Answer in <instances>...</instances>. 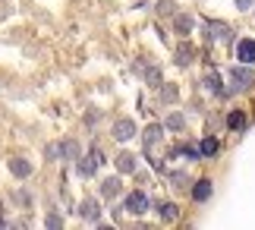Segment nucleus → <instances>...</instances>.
Here are the masks:
<instances>
[{"label":"nucleus","mask_w":255,"mask_h":230,"mask_svg":"<svg viewBox=\"0 0 255 230\" xmlns=\"http://www.w3.org/2000/svg\"><path fill=\"white\" fill-rule=\"evenodd\" d=\"M230 82H233V92H249L252 82H255V73L249 63H240L230 69Z\"/></svg>","instance_id":"f257e3e1"},{"label":"nucleus","mask_w":255,"mask_h":230,"mask_svg":"<svg viewBox=\"0 0 255 230\" xmlns=\"http://www.w3.org/2000/svg\"><path fill=\"white\" fill-rule=\"evenodd\" d=\"M148 196H145V189H135V193H129V196H126V202H123V208H126V212H129V215H145V212H148Z\"/></svg>","instance_id":"f03ea898"},{"label":"nucleus","mask_w":255,"mask_h":230,"mask_svg":"<svg viewBox=\"0 0 255 230\" xmlns=\"http://www.w3.org/2000/svg\"><path fill=\"white\" fill-rule=\"evenodd\" d=\"M192 28H195V16L192 13H176L173 16V32L180 35V38H189Z\"/></svg>","instance_id":"7ed1b4c3"},{"label":"nucleus","mask_w":255,"mask_h":230,"mask_svg":"<svg viewBox=\"0 0 255 230\" xmlns=\"http://www.w3.org/2000/svg\"><path fill=\"white\" fill-rule=\"evenodd\" d=\"M132 136H135V123H132L129 117H120L114 123V139H117V142H129Z\"/></svg>","instance_id":"20e7f679"},{"label":"nucleus","mask_w":255,"mask_h":230,"mask_svg":"<svg viewBox=\"0 0 255 230\" xmlns=\"http://www.w3.org/2000/svg\"><path fill=\"white\" fill-rule=\"evenodd\" d=\"M79 218H85L88 224H98V218H101V208H98V199H82L79 202Z\"/></svg>","instance_id":"39448f33"},{"label":"nucleus","mask_w":255,"mask_h":230,"mask_svg":"<svg viewBox=\"0 0 255 230\" xmlns=\"http://www.w3.org/2000/svg\"><path fill=\"white\" fill-rule=\"evenodd\" d=\"M237 60H240V63H255V41H252V38H240V41H237Z\"/></svg>","instance_id":"423d86ee"},{"label":"nucleus","mask_w":255,"mask_h":230,"mask_svg":"<svg viewBox=\"0 0 255 230\" xmlns=\"http://www.w3.org/2000/svg\"><path fill=\"white\" fill-rule=\"evenodd\" d=\"M205 28H208V38H211V41H230V25L227 22H214V19H208Z\"/></svg>","instance_id":"0eeeda50"},{"label":"nucleus","mask_w":255,"mask_h":230,"mask_svg":"<svg viewBox=\"0 0 255 230\" xmlns=\"http://www.w3.org/2000/svg\"><path fill=\"white\" fill-rule=\"evenodd\" d=\"M60 158H63V161H79V158H82V145L76 142V139H63V142H60Z\"/></svg>","instance_id":"6e6552de"},{"label":"nucleus","mask_w":255,"mask_h":230,"mask_svg":"<svg viewBox=\"0 0 255 230\" xmlns=\"http://www.w3.org/2000/svg\"><path fill=\"white\" fill-rule=\"evenodd\" d=\"M170 155L176 158V155H183V158H189V161H199L202 158V148L199 145H192V142H180V145H173L170 148Z\"/></svg>","instance_id":"1a4fd4ad"},{"label":"nucleus","mask_w":255,"mask_h":230,"mask_svg":"<svg viewBox=\"0 0 255 230\" xmlns=\"http://www.w3.org/2000/svg\"><path fill=\"white\" fill-rule=\"evenodd\" d=\"M101 196H104V199H117V196H123V183H120V177H107V180H101Z\"/></svg>","instance_id":"9d476101"},{"label":"nucleus","mask_w":255,"mask_h":230,"mask_svg":"<svg viewBox=\"0 0 255 230\" xmlns=\"http://www.w3.org/2000/svg\"><path fill=\"white\" fill-rule=\"evenodd\" d=\"M9 174L16 180H25V177H32V164L25 158H9Z\"/></svg>","instance_id":"9b49d317"},{"label":"nucleus","mask_w":255,"mask_h":230,"mask_svg":"<svg viewBox=\"0 0 255 230\" xmlns=\"http://www.w3.org/2000/svg\"><path fill=\"white\" fill-rule=\"evenodd\" d=\"M164 129H167V126H161V123H151L148 129H145V152H151V148L154 145H158V139H164Z\"/></svg>","instance_id":"f8f14e48"},{"label":"nucleus","mask_w":255,"mask_h":230,"mask_svg":"<svg viewBox=\"0 0 255 230\" xmlns=\"http://www.w3.org/2000/svg\"><path fill=\"white\" fill-rule=\"evenodd\" d=\"M192 199H195V202H208V199H211V180H208V177L195 180V186H192Z\"/></svg>","instance_id":"ddd939ff"},{"label":"nucleus","mask_w":255,"mask_h":230,"mask_svg":"<svg viewBox=\"0 0 255 230\" xmlns=\"http://www.w3.org/2000/svg\"><path fill=\"white\" fill-rule=\"evenodd\" d=\"M195 60V47L189 41H180V47H176V66H189Z\"/></svg>","instance_id":"4468645a"},{"label":"nucleus","mask_w":255,"mask_h":230,"mask_svg":"<svg viewBox=\"0 0 255 230\" xmlns=\"http://www.w3.org/2000/svg\"><path fill=\"white\" fill-rule=\"evenodd\" d=\"M114 164L120 174H135V155H129V152H120L114 158Z\"/></svg>","instance_id":"2eb2a0df"},{"label":"nucleus","mask_w":255,"mask_h":230,"mask_svg":"<svg viewBox=\"0 0 255 230\" xmlns=\"http://www.w3.org/2000/svg\"><path fill=\"white\" fill-rule=\"evenodd\" d=\"M154 208H158V215H161V221H164V224H173L176 218H180V208H176L173 202H158Z\"/></svg>","instance_id":"dca6fc26"},{"label":"nucleus","mask_w":255,"mask_h":230,"mask_svg":"<svg viewBox=\"0 0 255 230\" xmlns=\"http://www.w3.org/2000/svg\"><path fill=\"white\" fill-rule=\"evenodd\" d=\"M205 88H208V92L211 95H227V92H224V85H221V76H218V69H211V73L208 76H205Z\"/></svg>","instance_id":"f3484780"},{"label":"nucleus","mask_w":255,"mask_h":230,"mask_svg":"<svg viewBox=\"0 0 255 230\" xmlns=\"http://www.w3.org/2000/svg\"><path fill=\"white\" fill-rule=\"evenodd\" d=\"M158 95H161V104H173L176 98H180V88H176L173 82H164V85L158 88Z\"/></svg>","instance_id":"a211bd4d"},{"label":"nucleus","mask_w":255,"mask_h":230,"mask_svg":"<svg viewBox=\"0 0 255 230\" xmlns=\"http://www.w3.org/2000/svg\"><path fill=\"white\" fill-rule=\"evenodd\" d=\"M202 158H214V155H218L221 152V142H218V139H214V136H208V139H202Z\"/></svg>","instance_id":"6ab92c4d"},{"label":"nucleus","mask_w":255,"mask_h":230,"mask_svg":"<svg viewBox=\"0 0 255 230\" xmlns=\"http://www.w3.org/2000/svg\"><path fill=\"white\" fill-rule=\"evenodd\" d=\"M164 126H167L170 133H183V129H186V117H183V114H167Z\"/></svg>","instance_id":"aec40b11"},{"label":"nucleus","mask_w":255,"mask_h":230,"mask_svg":"<svg viewBox=\"0 0 255 230\" xmlns=\"http://www.w3.org/2000/svg\"><path fill=\"white\" fill-rule=\"evenodd\" d=\"M243 126H246V114H243V111H230V114H227V129L240 133Z\"/></svg>","instance_id":"412c9836"},{"label":"nucleus","mask_w":255,"mask_h":230,"mask_svg":"<svg viewBox=\"0 0 255 230\" xmlns=\"http://www.w3.org/2000/svg\"><path fill=\"white\" fill-rule=\"evenodd\" d=\"M98 158L92 155V161H88V158H79V177H95V171H98Z\"/></svg>","instance_id":"4be33fe9"},{"label":"nucleus","mask_w":255,"mask_h":230,"mask_svg":"<svg viewBox=\"0 0 255 230\" xmlns=\"http://www.w3.org/2000/svg\"><path fill=\"white\" fill-rule=\"evenodd\" d=\"M145 82L154 85V88H161V69L158 66H145Z\"/></svg>","instance_id":"5701e85b"},{"label":"nucleus","mask_w":255,"mask_h":230,"mask_svg":"<svg viewBox=\"0 0 255 230\" xmlns=\"http://www.w3.org/2000/svg\"><path fill=\"white\" fill-rule=\"evenodd\" d=\"M158 13L161 16H176L173 13V0H158Z\"/></svg>","instance_id":"b1692460"},{"label":"nucleus","mask_w":255,"mask_h":230,"mask_svg":"<svg viewBox=\"0 0 255 230\" xmlns=\"http://www.w3.org/2000/svg\"><path fill=\"white\" fill-rule=\"evenodd\" d=\"M170 180H173V186H176V189H186V186H189V183H186V174H183V171L170 174Z\"/></svg>","instance_id":"393cba45"},{"label":"nucleus","mask_w":255,"mask_h":230,"mask_svg":"<svg viewBox=\"0 0 255 230\" xmlns=\"http://www.w3.org/2000/svg\"><path fill=\"white\" fill-rule=\"evenodd\" d=\"M44 224H47V227H60V224H63V218H60V215H47V221H44Z\"/></svg>","instance_id":"a878e982"},{"label":"nucleus","mask_w":255,"mask_h":230,"mask_svg":"<svg viewBox=\"0 0 255 230\" xmlns=\"http://www.w3.org/2000/svg\"><path fill=\"white\" fill-rule=\"evenodd\" d=\"M135 183L145 186V183H148V174H139V171H135Z\"/></svg>","instance_id":"bb28decb"},{"label":"nucleus","mask_w":255,"mask_h":230,"mask_svg":"<svg viewBox=\"0 0 255 230\" xmlns=\"http://www.w3.org/2000/svg\"><path fill=\"white\" fill-rule=\"evenodd\" d=\"M233 3H237L240 9H249V6H252V0H233Z\"/></svg>","instance_id":"cd10ccee"}]
</instances>
